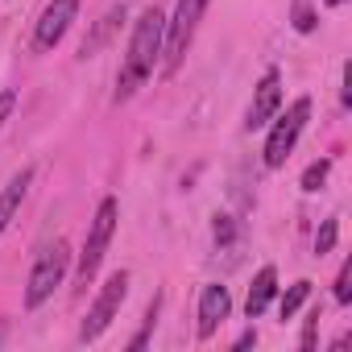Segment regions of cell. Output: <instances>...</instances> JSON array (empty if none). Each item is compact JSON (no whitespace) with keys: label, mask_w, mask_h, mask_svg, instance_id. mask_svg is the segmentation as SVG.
Wrapping results in <instances>:
<instances>
[{"label":"cell","mask_w":352,"mask_h":352,"mask_svg":"<svg viewBox=\"0 0 352 352\" xmlns=\"http://www.w3.org/2000/svg\"><path fill=\"white\" fill-rule=\"evenodd\" d=\"M162 38H166V17L157 9H145L133 25V42H129V54L120 63V75H116V104H124L153 71V58L162 54Z\"/></svg>","instance_id":"cell-1"},{"label":"cell","mask_w":352,"mask_h":352,"mask_svg":"<svg viewBox=\"0 0 352 352\" xmlns=\"http://www.w3.org/2000/svg\"><path fill=\"white\" fill-rule=\"evenodd\" d=\"M67 265H71V249L67 241H54L30 270V286H25V307H42L67 278Z\"/></svg>","instance_id":"cell-2"},{"label":"cell","mask_w":352,"mask_h":352,"mask_svg":"<svg viewBox=\"0 0 352 352\" xmlns=\"http://www.w3.org/2000/svg\"><path fill=\"white\" fill-rule=\"evenodd\" d=\"M204 9H208V0H179L174 21H166V46H162V54H166V75H174V71L183 67V54H187V46H191V38H195V25H199Z\"/></svg>","instance_id":"cell-3"},{"label":"cell","mask_w":352,"mask_h":352,"mask_svg":"<svg viewBox=\"0 0 352 352\" xmlns=\"http://www.w3.org/2000/svg\"><path fill=\"white\" fill-rule=\"evenodd\" d=\"M307 116H311V100H307V96L294 100L286 116H278V124H274V133H270V141H265V166H270V170L286 166V157H290V149H294L302 124H307Z\"/></svg>","instance_id":"cell-4"},{"label":"cell","mask_w":352,"mask_h":352,"mask_svg":"<svg viewBox=\"0 0 352 352\" xmlns=\"http://www.w3.org/2000/svg\"><path fill=\"white\" fill-rule=\"evenodd\" d=\"M116 216H120V204H116V199H104L100 212H96V220H91L87 245H83V253H79V278H83V282L96 278V270H100V261H104V253H108V241H112Z\"/></svg>","instance_id":"cell-5"},{"label":"cell","mask_w":352,"mask_h":352,"mask_svg":"<svg viewBox=\"0 0 352 352\" xmlns=\"http://www.w3.org/2000/svg\"><path fill=\"white\" fill-rule=\"evenodd\" d=\"M124 294H129V274H124V270H116V274L104 282L100 298L91 302V311H87V319H83V327H79V340H83V344H87V340H96V336H104V327L116 319V311H120Z\"/></svg>","instance_id":"cell-6"},{"label":"cell","mask_w":352,"mask_h":352,"mask_svg":"<svg viewBox=\"0 0 352 352\" xmlns=\"http://www.w3.org/2000/svg\"><path fill=\"white\" fill-rule=\"evenodd\" d=\"M75 13H79V0H50V5L42 9V17H38L34 46H38V50H54V46L63 42V34L71 30Z\"/></svg>","instance_id":"cell-7"},{"label":"cell","mask_w":352,"mask_h":352,"mask_svg":"<svg viewBox=\"0 0 352 352\" xmlns=\"http://www.w3.org/2000/svg\"><path fill=\"white\" fill-rule=\"evenodd\" d=\"M278 104H282V75H278V71H265L261 83H257V96H253V108H249V116H245V129L253 133V129L270 124L274 112H278Z\"/></svg>","instance_id":"cell-8"},{"label":"cell","mask_w":352,"mask_h":352,"mask_svg":"<svg viewBox=\"0 0 352 352\" xmlns=\"http://www.w3.org/2000/svg\"><path fill=\"white\" fill-rule=\"evenodd\" d=\"M228 311H232L228 286H204V294H199V336L204 340L216 336V327L228 319Z\"/></svg>","instance_id":"cell-9"},{"label":"cell","mask_w":352,"mask_h":352,"mask_svg":"<svg viewBox=\"0 0 352 352\" xmlns=\"http://www.w3.org/2000/svg\"><path fill=\"white\" fill-rule=\"evenodd\" d=\"M120 21H124V5H112V9H108L100 21H96V30L83 38V46H79V58H96V54L108 46V38L120 30Z\"/></svg>","instance_id":"cell-10"},{"label":"cell","mask_w":352,"mask_h":352,"mask_svg":"<svg viewBox=\"0 0 352 352\" xmlns=\"http://www.w3.org/2000/svg\"><path fill=\"white\" fill-rule=\"evenodd\" d=\"M274 294H278V274H274V265H265V270H257V278H253V286H249L245 315H249V319L265 315V307L274 302Z\"/></svg>","instance_id":"cell-11"},{"label":"cell","mask_w":352,"mask_h":352,"mask_svg":"<svg viewBox=\"0 0 352 352\" xmlns=\"http://www.w3.org/2000/svg\"><path fill=\"white\" fill-rule=\"evenodd\" d=\"M30 183H34V170L25 166L21 174H13V179H9V187L0 191V232H5V228H9V220L17 216V208H21V199H25Z\"/></svg>","instance_id":"cell-12"},{"label":"cell","mask_w":352,"mask_h":352,"mask_svg":"<svg viewBox=\"0 0 352 352\" xmlns=\"http://www.w3.org/2000/svg\"><path fill=\"white\" fill-rule=\"evenodd\" d=\"M307 294H311V282H307V278H302V282H294V286L282 294V307H278V311H282V319H290V315L307 302Z\"/></svg>","instance_id":"cell-13"},{"label":"cell","mask_w":352,"mask_h":352,"mask_svg":"<svg viewBox=\"0 0 352 352\" xmlns=\"http://www.w3.org/2000/svg\"><path fill=\"white\" fill-rule=\"evenodd\" d=\"M157 307H162V298L153 294V302H149V311H145V319H141V331H137V336L129 340V348H133V352L149 344V336H153V323H157Z\"/></svg>","instance_id":"cell-14"},{"label":"cell","mask_w":352,"mask_h":352,"mask_svg":"<svg viewBox=\"0 0 352 352\" xmlns=\"http://www.w3.org/2000/svg\"><path fill=\"white\" fill-rule=\"evenodd\" d=\"M327 170H331V162H327V157L311 162V166H307V174H302V191H319V187H323V179H327Z\"/></svg>","instance_id":"cell-15"},{"label":"cell","mask_w":352,"mask_h":352,"mask_svg":"<svg viewBox=\"0 0 352 352\" xmlns=\"http://www.w3.org/2000/svg\"><path fill=\"white\" fill-rule=\"evenodd\" d=\"M336 236H340V220H323V228H319V236H315V253H319V257L331 253V249H336Z\"/></svg>","instance_id":"cell-16"},{"label":"cell","mask_w":352,"mask_h":352,"mask_svg":"<svg viewBox=\"0 0 352 352\" xmlns=\"http://www.w3.org/2000/svg\"><path fill=\"white\" fill-rule=\"evenodd\" d=\"M336 302H352V261L340 265V278H336Z\"/></svg>","instance_id":"cell-17"},{"label":"cell","mask_w":352,"mask_h":352,"mask_svg":"<svg viewBox=\"0 0 352 352\" xmlns=\"http://www.w3.org/2000/svg\"><path fill=\"white\" fill-rule=\"evenodd\" d=\"M294 30H298V34H311V30H315V13H311L307 0H298V5H294Z\"/></svg>","instance_id":"cell-18"},{"label":"cell","mask_w":352,"mask_h":352,"mask_svg":"<svg viewBox=\"0 0 352 352\" xmlns=\"http://www.w3.org/2000/svg\"><path fill=\"white\" fill-rule=\"evenodd\" d=\"M319 319H323V315H319V307H311V315H307V327H302V348H307V352L315 348V331H319Z\"/></svg>","instance_id":"cell-19"},{"label":"cell","mask_w":352,"mask_h":352,"mask_svg":"<svg viewBox=\"0 0 352 352\" xmlns=\"http://www.w3.org/2000/svg\"><path fill=\"white\" fill-rule=\"evenodd\" d=\"M13 108H17V91H0V124L13 116Z\"/></svg>","instance_id":"cell-20"},{"label":"cell","mask_w":352,"mask_h":352,"mask_svg":"<svg viewBox=\"0 0 352 352\" xmlns=\"http://www.w3.org/2000/svg\"><path fill=\"white\" fill-rule=\"evenodd\" d=\"M216 241H220V245L232 241V220H228V216H216Z\"/></svg>","instance_id":"cell-21"},{"label":"cell","mask_w":352,"mask_h":352,"mask_svg":"<svg viewBox=\"0 0 352 352\" xmlns=\"http://www.w3.org/2000/svg\"><path fill=\"white\" fill-rule=\"evenodd\" d=\"M249 344H257V331H245V336L236 340V348H249Z\"/></svg>","instance_id":"cell-22"},{"label":"cell","mask_w":352,"mask_h":352,"mask_svg":"<svg viewBox=\"0 0 352 352\" xmlns=\"http://www.w3.org/2000/svg\"><path fill=\"white\" fill-rule=\"evenodd\" d=\"M323 5H331V9H336V5H344V0H323Z\"/></svg>","instance_id":"cell-23"},{"label":"cell","mask_w":352,"mask_h":352,"mask_svg":"<svg viewBox=\"0 0 352 352\" xmlns=\"http://www.w3.org/2000/svg\"><path fill=\"white\" fill-rule=\"evenodd\" d=\"M0 340H5V323H0Z\"/></svg>","instance_id":"cell-24"}]
</instances>
